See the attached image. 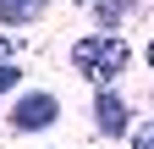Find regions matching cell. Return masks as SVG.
<instances>
[{
    "mask_svg": "<svg viewBox=\"0 0 154 149\" xmlns=\"http://www.w3.org/2000/svg\"><path fill=\"white\" fill-rule=\"evenodd\" d=\"M94 11H99V22H105V28H116V22L132 11V0H94Z\"/></svg>",
    "mask_w": 154,
    "mask_h": 149,
    "instance_id": "5b68a950",
    "label": "cell"
},
{
    "mask_svg": "<svg viewBox=\"0 0 154 149\" xmlns=\"http://www.w3.org/2000/svg\"><path fill=\"white\" fill-rule=\"evenodd\" d=\"M127 61H132V55H127V44L116 39V33H88V39H77V44H72V66L83 72L88 83H99V88L121 78Z\"/></svg>",
    "mask_w": 154,
    "mask_h": 149,
    "instance_id": "6da1fadb",
    "label": "cell"
},
{
    "mask_svg": "<svg viewBox=\"0 0 154 149\" xmlns=\"http://www.w3.org/2000/svg\"><path fill=\"white\" fill-rule=\"evenodd\" d=\"M132 149H154V122H143L138 133H132Z\"/></svg>",
    "mask_w": 154,
    "mask_h": 149,
    "instance_id": "52a82bcc",
    "label": "cell"
},
{
    "mask_svg": "<svg viewBox=\"0 0 154 149\" xmlns=\"http://www.w3.org/2000/svg\"><path fill=\"white\" fill-rule=\"evenodd\" d=\"M149 66H154V39H149Z\"/></svg>",
    "mask_w": 154,
    "mask_h": 149,
    "instance_id": "9c48e42d",
    "label": "cell"
},
{
    "mask_svg": "<svg viewBox=\"0 0 154 149\" xmlns=\"http://www.w3.org/2000/svg\"><path fill=\"white\" fill-rule=\"evenodd\" d=\"M38 11H44V0H0V22H11V28L33 22Z\"/></svg>",
    "mask_w": 154,
    "mask_h": 149,
    "instance_id": "277c9868",
    "label": "cell"
},
{
    "mask_svg": "<svg viewBox=\"0 0 154 149\" xmlns=\"http://www.w3.org/2000/svg\"><path fill=\"white\" fill-rule=\"evenodd\" d=\"M0 61H11V39H0Z\"/></svg>",
    "mask_w": 154,
    "mask_h": 149,
    "instance_id": "ba28073f",
    "label": "cell"
},
{
    "mask_svg": "<svg viewBox=\"0 0 154 149\" xmlns=\"http://www.w3.org/2000/svg\"><path fill=\"white\" fill-rule=\"evenodd\" d=\"M94 122H99V133L116 138V133H127V105L110 94V88H99V100H94Z\"/></svg>",
    "mask_w": 154,
    "mask_h": 149,
    "instance_id": "3957f363",
    "label": "cell"
},
{
    "mask_svg": "<svg viewBox=\"0 0 154 149\" xmlns=\"http://www.w3.org/2000/svg\"><path fill=\"white\" fill-rule=\"evenodd\" d=\"M17 83H22V66H17V61H0V94L17 88Z\"/></svg>",
    "mask_w": 154,
    "mask_h": 149,
    "instance_id": "8992f818",
    "label": "cell"
},
{
    "mask_svg": "<svg viewBox=\"0 0 154 149\" xmlns=\"http://www.w3.org/2000/svg\"><path fill=\"white\" fill-rule=\"evenodd\" d=\"M55 116H61V100L55 94H44V88H38V94H22L11 105V133H44Z\"/></svg>",
    "mask_w": 154,
    "mask_h": 149,
    "instance_id": "7a4b0ae2",
    "label": "cell"
}]
</instances>
